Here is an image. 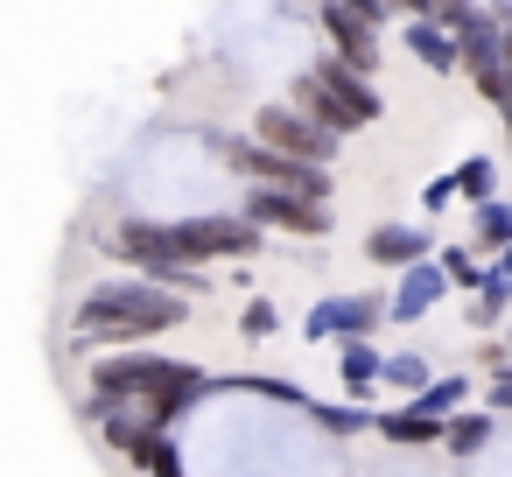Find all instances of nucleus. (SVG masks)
<instances>
[{
	"label": "nucleus",
	"instance_id": "nucleus-1",
	"mask_svg": "<svg viewBox=\"0 0 512 477\" xmlns=\"http://www.w3.org/2000/svg\"><path fill=\"white\" fill-rule=\"evenodd\" d=\"M169 323H183V302H176L169 288H155V281H106V288H92V295L78 302V330H85V337H106V344L155 337V330H169Z\"/></svg>",
	"mask_w": 512,
	"mask_h": 477
},
{
	"label": "nucleus",
	"instance_id": "nucleus-2",
	"mask_svg": "<svg viewBox=\"0 0 512 477\" xmlns=\"http://www.w3.org/2000/svg\"><path fill=\"white\" fill-rule=\"evenodd\" d=\"M267 246L260 225L246 218H183V225H162V253L176 267H204V260H253Z\"/></svg>",
	"mask_w": 512,
	"mask_h": 477
},
{
	"label": "nucleus",
	"instance_id": "nucleus-3",
	"mask_svg": "<svg viewBox=\"0 0 512 477\" xmlns=\"http://www.w3.org/2000/svg\"><path fill=\"white\" fill-rule=\"evenodd\" d=\"M211 148L239 169V176H253V183H267V190H288V197H309V204H330V169H309V162H288V155H267L260 141H232V134H211Z\"/></svg>",
	"mask_w": 512,
	"mask_h": 477
},
{
	"label": "nucleus",
	"instance_id": "nucleus-4",
	"mask_svg": "<svg viewBox=\"0 0 512 477\" xmlns=\"http://www.w3.org/2000/svg\"><path fill=\"white\" fill-rule=\"evenodd\" d=\"M253 141H260L267 155H288V162H309V169H330V155H337V141L316 134L295 106H260V113H253Z\"/></svg>",
	"mask_w": 512,
	"mask_h": 477
},
{
	"label": "nucleus",
	"instance_id": "nucleus-5",
	"mask_svg": "<svg viewBox=\"0 0 512 477\" xmlns=\"http://www.w3.org/2000/svg\"><path fill=\"white\" fill-rule=\"evenodd\" d=\"M246 225H281V232H302V239H323L330 232V204H309V197H288V190H246Z\"/></svg>",
	"mask_w": 512,
	"mask_h": 477
},
{
	"label": "nucleus",
	"instance_id": "nucleus-6",
	"mask_svg": "<svg viewBox=\"0 0 512 477\" xmlns=\"http://www.w3.org/2000/svg\"><path fill=\"white\" fill-rule=\"evenodd\" d=\"M316 22H323V36H330V57H337L344 71H358V78H372V71H379V36H372L358 15H344L337 0H323V8H316Z\"/></svg>",
	"mask_w": 512,
	"mask_h": 477
},
{
	"label": "nucleus",
	"instance_id": "nucleus-7",
	"mask_svg": "<svg viewBox=\"0 0 512 477\" xmlns=\"http://www.w3.org/2000/svg\"><path fill=\"white\" fill-rule=\"evenodd\" d=\"M309 85H316V92H323V99H330V106H337V113H344L351 127H372V120H379V92H372V85H365L358 71H344L337 57L309 64Z\"/></svg>",
	"mask_w": 512,
	"mask_h": 477
},
{
	"label": "nucleus",
	"instance_id": "nucleus-8",
	"mask_svg": "<svg viewBox=\"0 0 512 477\" xmlns=\"http://www.w3.org/2000/svg\"><path fill=\"white\" fill-rule=\"evenodd\" d=\"M162 365H169V358H99V365H92V400H106V407L148 400L155 379H162Z\"/></svg>",
	"mask_w": 512,
	"mask_h": 477
},
{
	"label": "nucleus",
	"instance_id": "nucleus-9",
	"mask_svg": "<svg viewBox=\"0 0 512 477\" xmlns=\"http://www.w3.org/2000/svg\"><path fill=\"white\" fill-rule=\"evenodd\" d=\"M197 386H204V372H197V365H176V358H169V365H162V379H155V393L141 400L148 428H169V421H176V414H183V407L197 400Z\"/></svg>",
	"mask_w": 512,
	"mask_h": 477
},
{
	"label": "nucleus",
	"instance_id": "nucleus-10",
	"mask_svg": "<svg viewBox=\"0 0 512 477\" xmlns=\"http://www.w3.org/2000/svg\"><path fill=\"white\" fill-rule=\"evenodd\" d=\"M365 253H372V260H386V267H407V260H421V253H428V232H414V225H379Z\"/></svg>",
	"mask_w": 512,
	"mask_h": 477
},
{
	"label": "nucleus",
	"instance_id": "nucleus-11",
	"mask_svg": "<svg viewBox=\"0 0 512 477\" xmlns=\"http://www.w3.org/2000/svg\"><path fill=\"white\" fill-rule=\"evenodd\" d=\"M379 428H386L393 442H435V435H442V421H435V414H386Z\"/></svg>",
	"mask_w": 512,
	"mask_h": 477
},
{
	"label": "nucleus",
	"instance_id": "nucleus-12",
	"mask_svg": "<svg viewBox=\"0 0 512 477\" xmlns=\"http://www.w3.org/2000/svg\"><path fill=\"white\" fill-rule=\"evenodd\" d=\"M407 43H414V50H421V57L435 64V71H456V50H449V43H442V36L428 29V22H407Z\"/></svg>",
	"mask_w": 512,
	"mask_h": 477
},
{
	"label": "nucleus",
	"instance_id": "nucleus-13",
	"mask_svg": "<svg viewBox=\"0 0 512 477\" xmlns=\"http://www.w3.org/2000/svg\"><path fill=\"white\" fill-rule=\"evenodd\" d=\"M484 183H491V162H463L449 176V190H463V197H484Z\"/></svg>",
	"mask_w": 512,
	"mask_h": 477
},
{
	"label": "nucleus",
	"instance_id": "nucleus-14",
	"mask_svg": "<svg viewBox=\"0 0 512 477\" xmlns=\"http://www.w3.org/2000/svg\"><path fill=\"white\" fill-rule=\"evenodd\" d=\"M372 372H379V365H372V351H365V344H351V351H344V379H351V386H365Z\"/></svg>",
	"mask_w": 512,
	"mask_h": 477
},
{
	"label": "nucleus",
	"instance_id": "nucleus-15",
	"mask_svg": "<svg viewBox=\"0 0 512 477\" xmlns=\"http://www.w3.org/2000/svg\"><path fill=\"white\" fill-rule=\"evenodd\" d=\"M442 435H449V442H456V449H477V442H484V435H491V421H449V428H442Z\"/></svg>",
	"mask_w": 512,
	"mask_h": 477
},
{
	"label": "nucleus",
	"instance_id": "nucleus-16",
	"mask_svg": "<svg viewBox=\"0 0 512 477\" xmlns=\"http://www.w3.org/2000/svg\"><path fill=\"white\" fill-rule=\"evenodd\" d=\"M337 8H344V15H358L365 29H379V22H386V0H337Z\"/></svg>",
	"mask_w": 512,
	"mask_h": 477
},
{
	"label": "nucleus",
	"instance_id": "nucleus-17",
	"mask_svg": "<svg viewBox=\"0 0 512 477\" xmlns=\"http://www.w3.org/2000/svg\"><path fill=\"white\" fill-rule=\"evenodd\" d=\"M372 316H379V302H372V295H365V302H351V309H344V323H351V330H365V323H372Z\"/></svg>",
	"mask_w": 512,
	"mask_h": 477
},
{
	"label": "nucleus",
	"instance_id": "nucleus-18",
	"mask_svg": "<svg viewBox=\"0 0 512 477\" xmlns=\"http://www.w3.org/2000/svg\"><path fill=\"white\" fill-rule=\"evenodd\" d=\"M512 232V211H484V239H505Z\"/></svg>",
	"mask_w": 512,
	"mask_h": 477
},
{
	"label": "nucleus",
	"instance_id": "nucleus-19",
	"mask_svg": "<svg viewBox=\"0 0 512 477\" xmlns=\"http://www.w3.org/2000/svg\"><path fill=\"white\" fill-rule=\"evenodd\" d=\"M491 407H512V372H498V386H491Z\"/></svg>",
	"mask_w": 512,
	"mask_h": 477
},
{
	"label": "nucleus",
	"instance_id": "nucleus-20",
	"mask_svg": "<svg viewBox=\"0 0 512 477\" xmlns=\"http://www.w3.org/2000/svg\"><path fill=\"white\" fill-rule=\"evenodd\" d=\"M386 8H407V15H428V8H435V0H386Z\"/></svg>",
	"mask_w": 512,
	"mask_h": 477
},
{
	"label": "nucleus",
	"instance_id": "nucleus-21",
	"mask_svg": "<svg viewBox=\"0 0 512 477\" xmlns=\"http://www.w3.org/2000/svg\"><path fill=\"white\" fill-rule=\"evenodd\" d=\"M505 120H512V99H505Z\"/></svg>",
	"mask_w": 512,
	"mask_h": 477
}]
</instances>
